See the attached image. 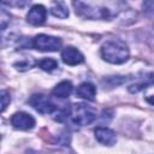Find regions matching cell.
<instances>
[{"label": "cell", "mask_w": 154, "mask_h": 154, "mask_svg": "<svg viewBox=\"0 0 154 154\" xmlns=\"http://www.w3.org/2000/svg\"><path fill=\"white\" fill-rule=\"evenodd\" d=\"M76 13L88 19H111L124 6L123 2H73Z\"/></svg>", "instance_id": "1"}, {"label": "cell", "mask_w": 154, "mask_h": 154, "mask_svg": "<svg viewBox=\"0 0 154 154\" xmlns=\"http://www.w3.org/2000/svg\"><path fill=\"white\" fill-rule=\"evenodd\" d=\"M129 48L122 40L113 38L106 41L101 47L103 60L111 64H123L129 59Z\"/></svg>", "instance_id": "2"}, {"label": "cell", "mask_w": 154, "mask_h": 154, "mask_svg": "<svg viewBox=\"0 0 154 154\" xmlns=\"http://www.w3.org/2000/svg\"><path fill=\"white\" fill-rule=\"evenodd\" d=\"M96 118V112L93 107L84 103H75L70 108V119L75 125L85 126L94 122Z\"/></svg>", "instance_id": "3"}, {"label": "cell", "mask_w": 154, "mask_h": 154, "mask_svg": "<svg viewBox=\"0 0 154 154\" xmlns=\"http://www.w3.org/2000/svg\"><path fill=\"white\" fill-rule=\"evenodd\" d=\"M32 47L41 52H55L61 47V40L49 35H37L32 40Z\"/></svg>", "instance_id": "4"}, {"label": "cell", "mask_w": 154, "mask_h": 154, "mask_svg": "<svg viewBox=\"0 0 154 154\" xmlns=\"http://www.w3.org/2000/svg\"><path fill=\"white\" fill-rule=\"evenodd\" d=\"M29 103L40 113H51L53 114L57 109L55 105L43 94H34L29 99Z\"/></svg>", "instance_id": "5"}, {"label": "cell", "mask_w": 154, "mask_h": 154, "mask_svg": "<svg viewBox=\"0 0 154 154\" xmlns=\"http://www.w3.org/2000/svg\"><path fill=\"white\" fill-rule=\"evenodd\" d=\"M11 124L18 130H30L35 125V119L25 112H17L11 117Z\"/></svg>", "instance_id": "6"}, {"label": "cell", "mask_w": 154, "mask_h": 154, "mask_svg": "<svg viewBox=\"0 0 154 154\" xmlns=\"http://www.w3.org/2000/svg\"><path fill=\"white\" fill-rule=\"evenodd\" d=\"M47 10L42 5H34L26 16V20L32 25H42L46 22Z\"/></svg>", "instance_id": "7"}, {"label": "cell", "mask_w": 154, "mask_h": 154, "mask_svg": "<svg viewBox=\"0 0 154 154\" xmlns=\"http://www.w3.org/2000/svg\"><path fill=\"white\" fill-rule=\"evenodd\" d=\"M61 59L65 64L72 66V65L81 64L84 60V57L77 48H75L72 46H69V47H65L64 51L61 52Z\"/></svg>", "instance_id": "8"}, {"label": "cell", "mask_w": 154, "mask_h": 154, "mask_svg": "<svg viewBox=\"0 0 154 154\" xmlns=\"http://www.w3.org/2000/svg\"><path fill=\"white\" fill-rule=\"evenodd\" d=\"M94 134H95V138L105 144V146H113L117 141V137H116V134L114 131H112L111 129L108 128H105V126H99L94 130Z\"/></svg>", "instance_id": "9"}, {"label": "cell", "mask_w": 154, "mask_h": 154, "mask_svg": "<svg viewBox=\"0 0 154 154\" xmlns=\"http://www.w3.org/2000/svg\"><path fill=\"white\" fill-rule=\"evenodd\" d=\"M76 94L82 97V99H85V100H94L95 99V95H96V88L94 84L89 83V82H84L82 84H79L76 89Z\"/></svg>", "instance_id": "10"}, {"label": "cell", "mask_w": 154, "mask_h": 154, "mask_svg": "<svg viewBox=\"0 0 154 154\" xmlns=\"http://www.w3.org/2000/svg\"><path fill=\"white\" fill-rule=\"evenodd\" d=\"M72 91V84L70 81H63L60 83H58L54 89H53V95L60 99H65L67 97Z\"/></svg>", "instance_id": "11"}, {"label": "cell", "mask_w": 154, "mask_h": 154, "mask_svg": "<svg viewBox=\"0 0 154 154\" xmlns=\"http://www.w3.org/2000/svg\"><path fill=\"white\" fill-rule=\"evenodd\" d=\"M51 12L53 16L58 17V18H66L69 16V11H67V7L65 6L64 2L61 1H57V2H53L52 7H51Z\"/></svg>", "instance_id": "12"}, {"label": "cell", "mask_w": 154, "mask_h": 154, "mask_svg": "<svg viewBox=\"0 0 154 154\" xmlns=\"http://www.w3.org/2000/svg\"><path fill=\"white\" fill-rule=\"evenodd\" d=\"M38 66L45 71H53L55 67H58V63L52 58H45L38 61Z\"/></svg>", "instance_id": "13"}, {"label": "cell", "mask_w": 154, "mask_h": 154, "mask_svg": "<svg viewBox=\"0 0 154 154\" xmlns=\"http://www.w3.org/2000/svg\"><path fill=\"white\" fill-rule=\"evenodd\" d=\"M32 65H34L32 59H25V60H23V61H19V63L14 64V66H16L18 70H20V71L28 70V69H30Z\"/></svg>", "instance_id": "14"}, {"label": "cell", "mask_w": 154, "mask_h": 154, "mask_svg": "<svg viewBox=\"0 0 154 154\" xmlns=\"http://www.w3.org/2000/svg\"><path fill=\"white\" fill-rule=\"evenodd\" d=\"M11 101V97H10V94L6 91V90H2L1 91V111L4 112L5 108L7 107V105L10 103Z\"/></svg>", "instance_id": "15"}, {"label": "cell", "mask_w": 154, "mask_h": 154, "mask_svg": "<svg viewBox=\"0 0 154 154\" xmlns=\"http://www.w3.org/2000/svg\"><path fill=\"white\" fill-rule=\"evenodd\" d=\"M143 10L147 13L154 14V1H146V2H143Z\"/></svg>", "instance_id": "16"}, {"label": "cell", "mask_w": 154, "mask_h": 154, "mask_svg": "<svg viewBox=\"0 0 154 154\" xmlns=\"http://www.w3.org/2000/svg\"><path fill=\"white\" fill-rule=\"evenodd\" d=\"M146 100H147V102H148V103H150V105H154V95L147 96V97H146Z\"/></svg>", "instance_id": "17"}]
</instances>
